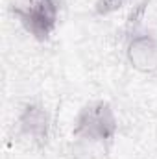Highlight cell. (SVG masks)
<instances>
[{
    "label": "cell",
    "mask_w": 157,
    "mask_h": 159,
    "mask_svg": "<svg viewBox=\"0 0 157 159\" xmlns=\"http://www.w3.org/2000/svg\"><path fill=\"white\" fill-rule=\"evenodd\" d=\"M22 28L37 41H46L59 19V0H24L13 9Z\"/></svg>",
    "instance_id": "2"
},
{
    "label": "cell",
    "mask_w": 157,
    "mask_h": 159,
    "mask_svg": "<svg viewBox=\"0 0 157 159\" xmlns=\"http://www.w3.org/2000/svg\"><path fill=\"white\" fill-rule=\"evenodd\" d=\"M128 0H96L94 11L96 15H109L113 11H117L118 7H122Z\"/></svg>",
    "instance_id": "5"
},
{
    "label": "cell",
    "mask_w": 157,
    "mask_h": 159,
    "mask_svg": "<svg viewBox=\"0 0 157 159\" xmlns=\"http://www.w3.org/2000/svg\"><path fill=\"white\" fill-rule=\"evenodd\" d=\"M117 131V115L105 100H94L83 106L72 128V157L104 159Z\"/></svg>",
    "instance_id": "1"
},
{
    "label": "cell",
    "mask_w": 157,
    "mask_h": 159,
    "mask_svg": "<svg viewBox=\"0 0 157 159\" xmlns=\"http://www.w3.org/2000/svg\"><path fill=\"white\" fill-rule=\"evenodd\" d=\"M128 59L141 72L157 70V37L150 32H131L128 41Z\"/></svg>",
    "instance_id": "3"
},
{
    "label": "cell",
    "mask_w": 157,
    "mask_h": 159,
    "mask_svg": "<svg viewBox=\"0 0 157 159\" xmlns=\"http://www.w3.org/2000/svg\"><path fill=\"white\" fill-rule=\"evenodd\" d=\"M19 126H20V131L26 137H30L34 143L44 144L50 131V117L43 106L26 104L19 117Z\"/></svg>",
    "instance_id": "4"
}]
</instances>
